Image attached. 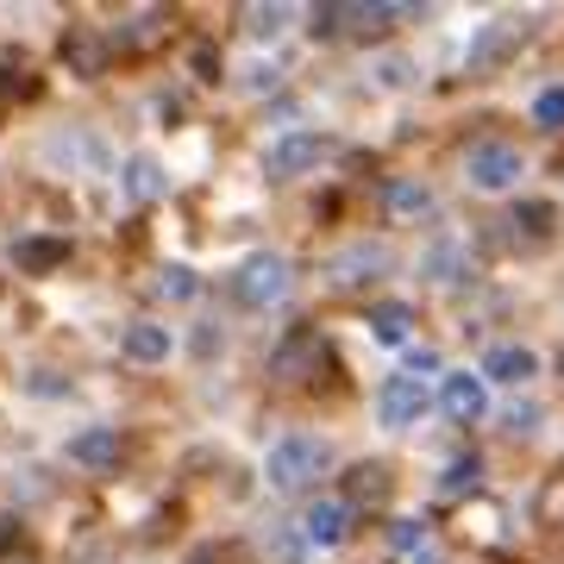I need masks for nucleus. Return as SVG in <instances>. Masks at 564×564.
<instances>
[{"mask_svg": "<svg viewBox=\"0 0 564 564\" xmlns=\"http://www.w3.org/2000/svg\"><path fill=\"white\" fill-rule=\"evenodd\" d=\"M326 470H333V440L326 433L289 426V433H276V440L263 445V484L276 489V496H295V489H307Z\"/></svg>", "mask_w": 564, "mask_h": 564, "instance_id": "nucleus-1", "label": "nucleus"}, {"mask_svg": "<svg viewBox=\"0 0 564 564\" xmlns=\"http://www.w3.org/2000/svg\"><path fill=\"white\" fill-rule=\"evenodd\" d=\"M226 289H232V302H239V307H258V314H263V307H276L282 295L295 289V270H289L282 251H251V258L232 270Z\"/></svg>", "mask_w": 564, "mask_h": 564, "instance_id": "nucleus-2", "label": "nucleus"}, {"mask_svg": "<svg viewBox=\"0 0 564 564\" xmlns=\"http://www.w3.org/2000/svg\"><path fill=\"white\" fill-rule=\"evenodd\" d=\"M521 176H527V158L502 139L464 151V182H470L477 195H508V188H521Z\"/></svg>", "mask_w": 564, "mask_h": 564, "instance_id": "nucleus-3", "label": "nucleus"}, {"mask_svg": "<svg viewBox=\"0 0 564 564\" xmlns=\"http://www.w3.org/2000/svg\"><path fill=\"white\" fill-rule=\"evenodd\" d=\"M395 270V251L383 239H351L339 251H326V282L333 289H364V282H377Z\"/></svg>", "mask_w": 564, "mask_h": 564, "instance_id": "nucleus-4", "label": "nucleus"}, {"mask_svg": "<svg viewBox=\"0 0 564 564\" xmlns=\"http://www.w3.org/2000/svg\"><path fill=\"white\" fill-rule=\"evenodd\" d=\"M326 151H333V139H326V132L295 126V132L270 139V151H263V176H270V182H295V176H307V170H321Z\"/></svg>", "mask_w": 564, "mask_h": 564, "instance_id": "nucleus-5", "label": "nucleus"}, {"mask_svg": "<svg viewBox=\"0 0 564 564\" xmlns=\"http://www.w3.org/2000/svg\"><path fill=\"white\" fill-rule=\"evenodd\" d=\"M426 408H433V395H426V383H421V377H408V370H395V377L377 383V426H389V433L421 426Z\"/></svg>", "mask_w": 564, "mask_h": 564, "instance_id": "nucleus-6", "label": "nucleus"}, {"mask_svg": "<svg viewBox=\"0 0 564 564\" xmlns=\"http://www.w3.org/2000/svg\"><path fill=\"white\" fill-rule=\"evenodd\" d=\"M440 408H445V421L477 426L489 414V383L477 377V370H445L440 377Z\"/></svg>", "mask_w": 564, "mask_h": 564, "instance_id": "nucleus-7", "label": "nucleus"}, {"mask_svg": "<svg viewBox=\"0 0 564 564\" xmlns=\"http://www.w3.org/2000/svg\"><path fill=\"white\" fill-rule=\"evenodd\" d=\"M63 458L76 464V470H113V464H120V426H107V421L76 426V433L63 440Z\"/></svg>", "mask_w": 564, "mask_h": 564, "instance_id": "nucleus-8", "label": "nucleus"}, {"mask_svg": "<svg viewBox=\"0 0 564 564\" xmlns=\"http://www.w3.org/2000/svg\"><path fill=\"white\" fill-rule=\"evenodd\" d=\"M120 195L132 207H151L170 195V170H163V158H151V151H132V158H120Z\"/></svg>", "mask_w": 564, "mask_h": 564, "instance_id": "nucleus-9", "label": "nucleus"}, {"mask_svg": "<svg viewBox=\"0 0 564 564\" xmlns=\"http://www.w3.org/2000/svg\"><path fill=\"white\" fill-rule=\"evenodd\" d=\"M7 258H13L20 276H51V270L69 263V239H57V232H20V239L7 245Z\"/></svg>", "mask_w": 564, "mask_h": 564, "instance_id": "nucleus-10", "label": "nucleus"}, {"mask_svg": "<svg viewBox=\"0 0 564 564\" xmlns=\"http://www.w3.org/2000/svg\"><path fill=\"white\" fill-rule=\"evenodd\" d=\"M302 540H307V552H333V545H345V540H351V508L333 502V496L307 502V514H302Z\"/></svg>", "mask_w": 564, "mask_h": 564, "instance_id": "nucleus-11", "label": "nucleus"}, {"mask_svg": "<svg viewBox=\"0 0 564 564\" xmlns=\"http://www.w3.org/2000/svg\"><path fill=\"white\" fill-rule=\"evenodd\" d=\"M477 377L484 383H508V389H521L540 377V351L533 345H489L484 364H477Z\"/></svg>", "mask_w": 564, "mask_h": 564, "instance_id": "nucleus-12", "label": "nucleus"}, {"mask_svg": "<svg viewBox=\"0 0 564 564\" xmlns=\"http://www.w3.org/2000/svg\"><path fill=\"white\" fill-rule=\"evenodd\" d=\"M120 351L132 364H170L176 358V326H163V321H132L120 333Z\"/></svg>", "mask_w": 564, "mask_h": 564, "instance_id": "nucleus-13", "label": "nucleus"}, {"mask_svg": "<svg viewBox=\"0 0 564 564\" xmlns=\"http://www.w3.org/2000/svg\"><path fill=\"white\" fill-rule=\"evenodd\" d=\"M364 333L377 345H408V333H414V307L408 302H377L370 314H364Z\"/></svg>", "mask_w": 564, "mask_h": 564, "instance_id": "nucleus-14", "label": "nucleus"}, {"mask_svg": "<svg viewBox=\"0 0 564 564\" xmlns=\"http://www.w3.org/2000/svg\"><path fill=\"white\" fill-rule=\"evenodd\" d=\"M383 202H389V214H395V220H421V214H433V188H426V182H414V176H389Z\"/></svg>", "mask_w": 564, "mask_h": 564, "instance_id": "nucleus-15", "label": "nucleus"}, {"mask_svg": "<svg viewBox=\"0 0 564 564\" xmlns=\"http://www.w3.org/2000/svg\"><path fill=\"white\" fill-rule=\"evenodd\" d=\"M414 57H402V51H383V57H370V82L377 88H389V95H402V88H414Z\"/></svg>", "mask_w": 564, "mask_h": 564, "instance_id": "nucleus-16", "label": "nucleus"}, {"mask_svg": "<svg viewBox=\"0 0 564 564\" xmlns=\"http://www.w3.org/2000/svg\"><path fill=\"white\" fill-rule=\"evenodd\" d=\"M508 226H514V232H527L533 245H545L552 232H558V207H552V202H521Z\"/></svg>", "mask_w": 564, "mask_h": 564, "instance_id": "nucleus-17", "label": "nucleus"}, {"mask_svg": "<svg viewBox=\"0 0 564 564\" xmlns=\"http://www.w3.org/2000/svg\"><path fill=\"white\" fill-rule=\"evenodd\" d=\"M289 20H295V7H245V32L251 39H282L289 32Z\"/></svg>", "mask_w": 564, "mask_h": 564, "instance_id": "nucleus-18", "label": "nucleus"}, {"mask_svg": "<svg viewBox=\"0 0 564 564\" xmlns=\"http://www.w3.org/2000/svg\"><path fill=\"white\" fill-rule=\"evenodd\" d=\"M158 289L170 295V302H195V295H202V282H195V270H188V263H163Z\"/></svg>", "mask_w": 564, "mask_h": 564, "instance_id": "nucleus-19", "label": "nucleus"}, {"mask_svg": "<svg viewBox=\"0 0 564 564\" xmlns=\"http://www.w3.org/2000/svg\"><path fill=\"white\" fill-rule=\"evenodd\" d=\"M25 95H39L32 63H0V101H25Z\"/></svg>", "mask_w": 564, "mask_h": 564, "instance_id": "nucleus-20", "label": "nucleus"}, {"mask_svg": "<svg viewBox=\"0 0 564 564\" xmlns=\"http://www.w3.org/2000/svg\"><path fill=\"white\" fill-rule=\"evenodd\" d=\"M239 88H245V95H276V88H282V69H276V63H263V57H251V63L239 69Z\"/></svg>", "mask_w": 564, "mask_h": 564, "instance_id": "nucleus-21", "label": "nucleus"}, {"mask_svg": "<svg viewBox=\"0 0 564 564\" xmlns=\"http://www.w3.org/2000/svg\"><path fill=\"white\" fill-rule=\"evenodd\" d=\"M477 477H484V464H477V458H458V464H445V477H440V496H470V489H477Z\"/></svg>", "mask_w": 564, "mask_h": 564, "instance_id": "nucleus-22", "label": "nucleus"}, {"mask_svg": "<svg viewBox=\"0 0 564 564\" xmlns=\"http://www.w3.org/2000/svg\"><path fill=\"white\" fill-rule=\"evenodd\" d=\"M389 545H395L402 558H421L433 540H426V527H421V521H395V527H389Z\"/></svg>", "mask_w": 564, "mask_h": 564, "instance_id": "nucleus-23", "label": "nucleus"}, {"mask_svg": "<svg viewBox=\"0 0 564 564\" xmlns=\"http://www.w3.org/2000/svg\"><path fill=\"white\" fill-rule=\"evenodd\" d=\"M63 57L76 63L82 76H101V44H95V39H82V32H76V39H63Z\"/></svg>", "mask_w": 564, "mask_h": 564, "instance_id": "nucleus-24", "label": "nucleus"}, {"mask_svg": "<svg viewBox=\"0 0 564 564\" xmlns=\"http://www.w3.org/2000/svg\"><path fill=\"white\" fill-rule=\"evenodd\" d=\"M533 120L545 132H564V88H540V101H533Z\"/></svg>", "mask_w": 564, "mask_h": 564, "instance_id": "nucleus-25", "label": "nucleus"}, {"mask_svg": "<svg viewBox=\"0 0 564 564\" xmlns=\"http://www.w3.org/2000/svg\"><path fill=\"white\" fill-rule=\"evenodd\" d=\"M307 32H314V39H339L345 32V20H351V7H314V13H307Z\"/></svg>", "mask_w": 564, "mask_h": 564, "instance_id": "nucleus-26", "label": "nucleus"}, {"mask_svg": "<svg viewBox=\"0 0 564 564\" xmlns=\"http://www.w3.org/2000/svg\"><path fill=\"white\" fill-rule=\"evenodd\" d=\"M452 270H458V245H433V251H426V276L433 282H458Z\"/></svg>", "mask_w": 564, "mask_h": 564, "instance_id": "nucleus-27", "label": "nucleus"}, {"mask_svg": "<svg viewBox=\"0 0 564 564\" xmlns=\"http://www.w3.org/2000/svg\"><path fill=\"white\" fill-rule=\"evenodd\" d=\"M158 20H163V13H132V20H126V32H113V44H144V39H158Z\"/></svg>", "mask_w": 564, "mask_h": 564, "instance_id": "nucleus-28", "label": "nucleus"}, {"mask_svg": "<svg viewBox=\"0 0 564 564\" xmlns=\"http://www.w3.org/2000/svg\"><path fill=\"white\" fill-rule=\"evenodd\" d=\"M421 370H445V358L433 345H408V377H421Z\"/></svg>", "mask_w": 564, "mask_h": 564, "instance_id": "nucleus-29", "label": "nucleus"}, {"mask_svg": "<svg viewBox=\"0 0 564 564\" xmlns=\"http://www.w3.org/2000/svg\"><path fill=\"white\" fill-rule=\"evenodd\" d=\"M188 63H195V76H202V82H220V57H214V44H195V57H188Z\"/></svg>", "mask_w": 564, "mask_h": 564, "instance_id": "nucleus-30", "label": "nucleus"}, {"mask_svg": "<svg viewBox=\"0 0 564 564\" xmlns=\"http://www.w3.org/2000/svg\"><path fill=\"white\" fill-rule=\"evenodd\" d=\"M25 389H32V395H63L69 383H57V370H32V377H25Z\"/></svg>", "mask_w": 564, "mask_h": 564, "instance_id": "nucleus-31", "label": "nucleus"}, {"mask_svg": "<svg viewBox=\"0 0 564 564\" xmlns=\"http://www.w3.org/2000/svg\"><path fill=\"white\" fill-rule=\"evenodd\" d=\"M502 421H508V433H533V421H540V408H533V402H527V408H508Z\"/></svg>", "mask_w": 564, "mask_h": 564, "instance_id": "nucleus-32", "label": "nucleus"}, {"mask_svg": "<svg viewBox=\"0 0 564 564\" xmlns=\"http://www.w3.org/2000/svg\"><path fill=\"white\" fill-rule=\"evenodd\" d=\"M20 545V514H0V558Z\"/></svg>", "mask_w": 564, "mask_h": 564, "instance_id": "nucleus-33", "label": "nucleus"}, {"mask_svg": "<svg viewBox=\"0 0 564 564\" xmlns=\"http://www.w3.org/2000/svg\"><path fill=\"white\" fill-rule=\"evenodd\" d=\"M558 364H564V358H558Z\"/></svg>", "mask_w": 564, "mask_h": 564, "instance_id": "nucleus-34", "label": "nucleus"}]
</instances>
